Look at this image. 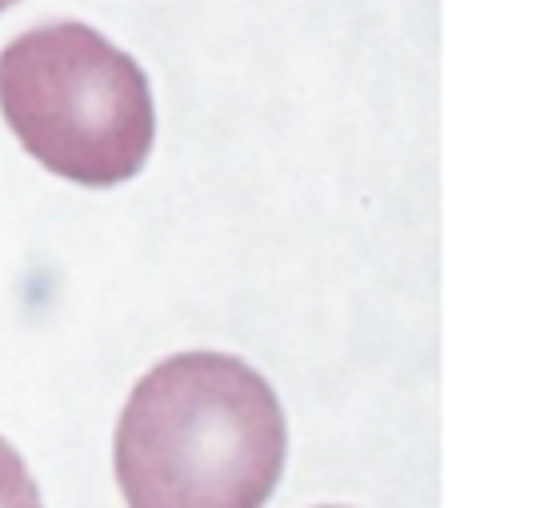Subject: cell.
<instances>
[{
    "label": "cell",
    "mask_w": 556,
    "mask_h": 508,
    "mask_svg": "<svg viewBox=\"0 0 556 508\" xmlns=\"http://www.w3.org/2000/svg\"><path fill=\"white\" fill-rule=\"evenodd\" d=\"M0 113L25 153L80 189H116L156 140L149 77L80 21H49L0 52Z\"/></svg>",
    "instance_id": "7a4b0ae2"
},
{
    "label": "cell",
    "mask_w": 556,
    "mask_h": 508,
    "mask_svg": "<svg viewBox=\"0 0 556 508\" xmlns=\"http://www.w3.org/2000/svg\"><path fill=\"white\" fill-rule=\"evenodd\" d=\"M16 0H0V13H4V9H13Z\"/></svg>",
    "instance_id": "277c9868"
},
{
    "label": "cell",
    "mask_w": 556,
    "mask_h": 508,
    "mask_svg": "<svg viewBox=\"0 0 556 508\" xmlns=\"http://www.w3.org/2000/svg\"><path fill=\"white\" fill-rule=\"evenodd\" d=\"M0 508H45L25 457L0 436Z\"/></svg>",
    "instance_id": "3957f363"
},
{
    "label": "cell",
    "mask_w": 556,
    "mask_h": 508,
    "mask_svg": "<svg viewBox=\"0 0 556 508\" xmlns=\"http://www.w3.org/2000/svg\"><path fill=\"white\" fill-rule=\"evenodd\" d=\"M289 457L273 384L228 353H177L137 381L116 420L128 508H265Z\"/></svg>",
    "instance_id": "6da1fadb"
}]
</instances>
